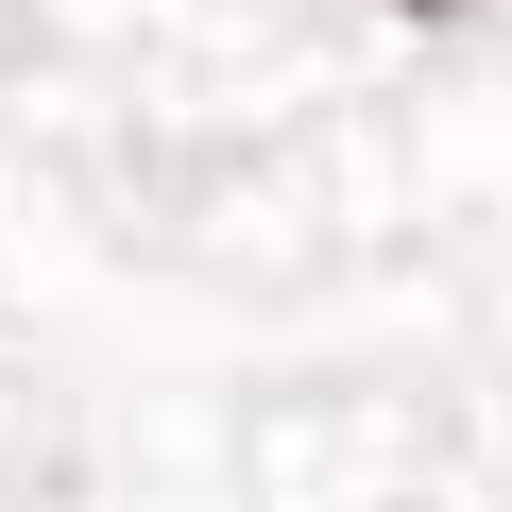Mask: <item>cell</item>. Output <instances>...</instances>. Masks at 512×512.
Segmentation results:
<instances>
[{
  "label": "cell",
  "mask_w": 512,
  "mask_h": 512,
  "mask_svg": "<svg viewBox=\"0 0 512 512\" xmlns=\"http://www.w3.org/2000/svg\"><path fill=\"white\" fill-rule=\"evenodd\" d=\"M393 18H461V0H393Z\"/></svg>",
  "instance_id": "obj_1"
}]
</instances>
